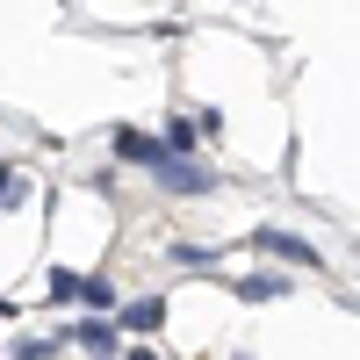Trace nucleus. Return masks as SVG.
Instances as JSON below:
<instances>
[{
    "instance_id": "obj_7",
    "label": "nucleus",
    "mask_w": 360,
    "mask_h": 360,
    "mask_svg": "<svg viewBox=\"0 0 360 360\" xmlns=\"http://www.w3.org/2000/svg\"><path fill=\"white\" fill-rule=\"evenodd\" d=\"M86 310H115V288L94 274V281H86Z\"/></svg>"
},
{
    "instance_id": "obj_2",
    "label": "nucleus",
    "mask_w": 360,
    "mask_h": 360,
    "mask_svg": "<svg viewBox=\"0 0 360 360\" xmlns=\"http://www.w3.org/2000/svg\"><path fill=\"white\" fill-rule=\"evenodd\" d=\"M252 245H259V252H281V259H295V266H317V252L303 245V238H288V231H259Z\"/></svg>"
},
{
    "instance_id": "obj_9",
    "label": "nucleus",
    "mask_w": 360,
    "mask_h": 360,
    "mask_svg": "<svg viewBox=\"0 0 360 360\" xmlns=\"http://www.w3.org/2000/svg\"><path fill=\"white\" fill-rule=\"evenodd\" d=\"M0 180H8V166H0ZM0 195H8V188H0Z\"/></svg>"
},
{
    "instance_id": "obj_3",
    "label": "nucleus",
    "mask_w": 360,
    "mask_h": 360,
    "mask_svg": "<svg viewBox=\"0 0 360 360\" xmlns=\"http://www.w3.org/2000/svg\"><path fill=\"white\" fill-rule=\"evenodd\" d=\"M86 281H94V274H72V266H51V303H86Z\"/></svg>"
},
{
    "instance_id": "obj_8",
    "label": "nucleus",
    "mask_w": 360,
    "mask_h": 360,
    "mask_svg": "<svg viewBox=\"0 0 360 360\" xmlns=\"http://www.w3.org/2000/svg\"><path fill=\"white\" fill-rule=\"evenodd\" d=\"M15 360H51V346H44V339H22V346H15Z\"/></svg>"
},
{
    "instance_id": "obj_4",
    "label": "nucleus",
    "mask_w": 360,
    "mask_h": 360,
    "mask_svg": "<svg viewBox=\"0 0 360 360\" xmlns=\"http://www.w3.org/2000/svg\"><path fill=\"white\" fill-rule=\"evenodd\" d=\"M238 295L245 303H274V295H288V281L281 274H252V281H238Z\"/></svg>"
},
{
    "instance_id": "obj_6",
    "label": "nucleus",
    "mask_w": 360,
    "mask_h": 360,
    "mask_svg": "<svg viewBox=\"0 0 360 360\" xmlns=\"http://www.w3.org/2000/svg\"><path fill=\"white\" fill-rule=\"evenodd\" d=\"M79 346L94 353V360H108L115 353V332H108V324H79Z\"/></svg>"
},
{
    "instance_id": "obj_5",
    "label": "nucleus",
    "mask_w": 360,
    "mask_h": 360,
    "mask_svg": "<svg viewBox=\"0 0 360 360\" xmlns=\"http://www.w3.org/2000/svg\"><path fill=\"white\" fill-rule=\"evenodd\" d=\"M123 324H130V332H159V324H166V303H159V295H152V303H130Z\"/></svg>"
},
{
    "instance_id": "obj_1",
    "label": "nucleus",
    "mask_w": 360,
    "mask_h": 360,
    "mask_svg": "<svg viewBox=\"0 0 360 360\" xmlns=\"http://www.w3.org/2000/svg\"><path fill=\"white\" fill-rule=\"evenodd\" d=\"M159 173H166V188H173V195H202V188H217V180H209V166H180V159H159Z\"/></svg>"
}]
</instances>
